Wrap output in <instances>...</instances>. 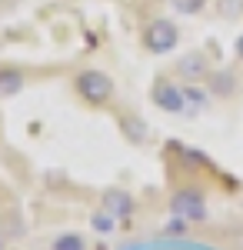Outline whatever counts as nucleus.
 <instances>
[{"mask_svg":"<svg viewBox=\"0 0 243 250\" xmlns=\"http://www.w3.org/2000/svg\"><path fill=\"white\" fill-rule=\"evenodd\" d=\"M213 7H217V14L223 20H240L243 17V0H217Z\"/></svg>","mask_w":243,"mask_h":250,"instance_id":"obj_14","label":"nucleus"},{"mask_svg":"<svg viewBox=\"0 0 243 250\" xmlns=\"http://www.w3.org/2000/svg\"><path fill=\"white\" fill-rule=\"evenodd\" d=\"M203 87L210 90L213 100H230V97H237V90H240V80H237V70H230V67H213L206 74Z\"/></svg>","mask_w":243,"mask_h":250,"instance_id":"obj_6","label":"nucleus"},{"mask_svg":"<svg viewBox=\"0 0 243 250\" xmlns=\"http://www.w3.org/2000/svg\"><path fill=\"white\" fill-rule=\"evenodd\" d=\"M183 100H187V117H200L213 107V97L203 83H183Z\"/></svg>","mask_w":243,"mask_h":250,"instance_id":"obj_8","label":"nucleus"},{"mask_svg":"<svg viewBox=\"0 0 243 250\" xmlns=\"http://www.w3.org/2000/svg\"><path fill=\"white\" fill-rule=\"evenodd\" d=\"M100 207H103V210H110L117 220H123V217H133V210H137V200H133L130 190L107 187V190H103V197H100Z\"/></svg>","mask_w":243,"mask_h":250,"instance_id":"obj_7","label":"nucleus"},{"mask_svg":"<svg viewBox=\"0 0 243 250\" xmlns=\"http://www.w3.org/2000/svg\"><path fill=\"white\" fill-rule=\"evenodd\" d=\"M90 230H97V233H103V237H107V233L117 230V217H113L110 210H103V207H100V210L90 213Z\"/></svg>","mask_w":243,"mask_h":250,"instance_id":"obj_12","label":"nucleus"},{"mask_svg":"<svg viewBox=\"0 0 243 250\" xmlns=\"http://www.w3.org/2000/svg\"><path fill=\"white\" fill-rule=\"evenodd\" d=\"M143 43H147L150 54H157V57H167L177 50V43H180V30H177V23L170 17H157L147 23V30H143Z\"/></svg>","mask_w":243,"mask_h":250,"instance_id":"obj_3","label":"nucleus"},{"mask_svg":"<svg viewBox=\"0 0 243 250\" xmlns=\"http://www.w3.org/2000/svg\"><path fill=\"white\" fill-rule=\"evenodd\" d=\"M233 57H237V60L243 63V34H240L237 40H233Z\"/></svg>","mask_w":243,"mask_h":250,"instance_id":"obj_15","label":"nucleus"},{"mask_svg":"<svg viewBox=\"0 0 243 250\" xmlns=\"http://www.w3.org/2000/svg\"><path fill=\"white\" fill-rule=\"evenodd\" d=\"M74 90L83 104H90V107H107L113 100V94H117V83H113V77L107 70L87 67V70H80L74 77Z\"/></svg>","mask_w":243,"mask_h":250,"instance_id":"obj_1","label":"nucleus"},{"mask_svg":"<svg viewBox=\"0 0 243 250\" xmlns=\"http://www.w3.org/2000/svg\"><path fill=\"white\" fill-rule=\"evenodd\" d=\"M120 127H123V134L130 137V144H143V140H147V124L137 114H127L120 120Z\"/></svg>","mask_w":243,"mask_h":250,"instance_id":"obj_11","label":"nucleus"},{"mask_svg":"<svg viewBox=\"0 0 243 250\" xmlns=\"http://www.w3.org/2000/svg\"><path fill=\"white\" fill-rule=\"evenodd\" d=\"M167 3L177 14H183V17H197V14L206 10V0H167Z\"/></svg>","mask_w":243,"mask_h":250,"instance_id":"obj_13","label":"nucleus"},{"mask_svg":"<svg viewBox=\"0 0 243 250\" xmlns=\"http://www.w3.org/2000/svg\"><path fill=\"white\" fill-rule=\"evenodd\" d=\"M23 87H27V74L20 70L17 63H3V67H0V100L17 97Z\"/></svg>","mask_w":243,"mask_h":250,"instance_id":"obj_9","label":"nucleus"},{"mask_svg":"<svg viewBox=\"0 0 243 250\" xmlns=\"http://www.w3.org/2000/svg\"><path fill=\"white\" fill-rule=\"evenodd\" d=\"M150 100L157 110L163 114H173V117H187V100H183V83L170 77H157L153 87H150Z\"/></svg>","mask_w":243,"mask_h":250,"instance_id":"obj_4","label":"nucleus"},{"mask_svg":"<svg viewBox=\"0 0 243 250\" xmlns=\"http://www.w3.org/2000/svg\"><path fill=\"white\" fill-rule=\"evenodd\" d=\"M0 250H7V237L3 233H0Z\"/></svg>","mask_w":243,"mask_h":250,"instance_id":"obj_16","label":"nucleus"},{"mask_svg":"<svg viewBox=\"0 0 243 250\" xmlns=\"http://www.w3.org/2000/svg\"><path fill=\"white\" fill-rule=\"evenodd\" d=\"M170 213L187 220V224H203L206 220V190L197 184H187L170 197Z\"/></svg>","mask_w":243,"mask_h":250,"instance_id":"obj_2","label":"nucleus"},{"mask_svg":"<svg viewBox=\"0 0 243 250\" xmlns=\"http://www.w3.org/2000/svg\"><path fill=\"white\" fill-rule=\"evenodd\" d=\"M50 250H90V247H87V237L83 233L67 230V233H60V237L50 240Z\"/></svg>","mask_w":243,"mask_h":250,"instance_id":"obj_10","label":"nucleus"},{"mask_svg":"<svg viewBox=\"0 0 243 250\" xmlns=\"http://www.w3.org/2000/svg\"><path fill=\"white\" fill-rule=\"evenodd\" d=\"M210 70L213 67H210V57H206L203 50H187L183 57L173 63V74L183 80V83H203Z\"/></svg>","mask_w":243,"mask_h":250,"instance_id":"obj_5","label":"nucleus"}]
</instances>
